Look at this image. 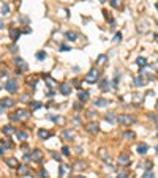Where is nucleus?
Returning a JSON list of instances; mask_svg holds the SVG:
<instances>
[{"label":"nucleus","mask_w":158,"mask_h":178,"mask_svg":"<svg viewBox=\"0 0 158 178\" xmlns=\"http://www.w3.org/2000/svg\"><path fill=\"white\" fill-rule=\"evenodd\" d=\"M93 104H95L96 107H105V106L109 104V101H107V99H103V98H98V99H95V101H93Z\"/></svg>","instance_id":"ddd939ff"},{"label":"nucleus","mask_w":158,"mask_h":178,"mask_svg":"<svg viewBox=\"0 0 158 178\" xmlns=\"http://www.w3.org/2000/svg\"><path fill=\"white\" fill-rule=\"evenodd\" d=\"M136 65L141 66V68H142V66H147V60L144 58V57H137V58H136Z\"/></svg>","instance_id":"4be33fe9"},{"label":"nucleus","mask_w":158,"mask_h":178,"mask_svg":"<svg viewBox=\"0 0 158 178\" xmlns=\"http://www.w3.org/2000/svg\"><path fill=\"white\" fill-rule=\"evenodd\" d=\"M8 11H10V8H8V5H6L5 2H2V16H5V14H8Z\"/></svg>","instance_id":"cd10ccee"},{"label":"nucleus","mask_w":158,"mask_h":178,"mask_svg":"<svg viewBox=\"0 0 158 178\" xmlns=\"http://www.w3.org/2000/svg\"><path fill=\"white\" fill-rule=\"evenodd\" d=\"M133 84H134L136 87H141V85H144V84H146V80L141 79V77H134V79H133Z\"/></svg>","instance_id":"b1692460"},{"label":"nucleus","mask_w":158,"mask_h":178,"mask_svg":"<svg viewBox=\"0 0 158 178\" xmlns=\"http://www.w3.org/2000/svg\"><path fill=\"white\" fill-rule=\"evenodd\" d=\"M29 158L32 161H35V162H40V161L43 159V152H41V150H33L32 154H30Z\"/></svg>","instance_id":"423d86ee"},{"label":"nucleus","mask_w":158,"mask_h":178,"mask_svg":"<svg viewBox=\"0 0 158 178\" xmlns=\"http://www.w3.org/2000/svg\"><path fill=\"white\" fill-rule=\"evenodd\" d=\"M136 30L139 33H147L150 30V24H149V21L147 19H141L139 22H137V25H136Z\"/></svg>","instance_id":"20e7f679"},{"label":"nucleus","mask_w":158,"mask_h":178,"mask_svg":"<svg viewBox=\"0 0 158 178\" xmlns=\"http://www.w3.org/2000/svg\"><path fill=\"white\" fill-rule=\"evenodd\" d=\"M14 101L13 99H2V113H5V109L6 107H11Z\"/></svg>","instance_id":"f8f14e48"},{"label":"nucleus","mask_w":158,"mask_h":178,"mask_svg":"<svg viewBox=\"0 0 158 178\" xmlns=\"http://www.w3.org/2000/svg\"><path fill=\"white\" fill-rule=\"evenodd\" d=\"M51 136H52V132H51V131H48V129H40L38 131V137H40V139H43V140L49 139Z\"/></svg>","instance_id":"9d476101"},{"label":"nucleus","mask_w":158,"mask_h":178,"mask_svg":"<svg viewBox=\"0 0 158 178\" xmlns=\"http://www.w3.org/2000/svg\"><path fill=\"white\" fill-rule=\"evenodd\" d=\"M62 153L65 154V156H66V154H70V150H68V147H63V148H62Z\"/></svg>","instance_id":"4c0bfd02"},{"label":"nucleus","mask_w":158,"mask_h":178,"mask_svg":"<svg viewBox=\"0 0 158 178\" xmlns=\"http://www.w3.org/2000/svg\"><path fill=\"white\" fill-rule=\"evenodd\" d=\"M157 10H158V3H157Z\"/></svg>","instance_id":"09e8293b"},{"label":"nucleus","mask_w":158,"mask_h":178,"mask_svg":"<svg viewBox=\"0 0 158 178\" xmlns=\"http://www.w3.org/2000/svg\"><path fill=\"white\" fill-rule=\"evenodd\" d=\"M60 51H63V52H65V51H70V49L66 48V46H60Z\"/></svg>","instance_id":"c03bdc74"},{"label":"nucleus","mask_w":158,"mask_h":178,"mask_svg":"<svg viewBox=\"0 0 158 178\" xmlns=\"http://www.w3.org/2000/svg\"><path fill=\"white\" fill-rule=\"evenodd\" d=\"M141 98H142L141 95H133V99H136V103H141V101H139Z\"/></svg>","instance_id":"a19ab883"},{"label":"nucleus","mask_w":158,"mask_h":178,"mask_svg":"<svg viewBox=\"0 0 158 178\" xmlns=\"http://www.w3.org/2000/svg\"><path fill=\"white\" fill-rule=\"evenodd\" d=\"M98 77H100V71L98 69H90L89 73H87V76L84 77V82H87V84H95L96 80H98Z\"/></svg>","instance_id":"7ed1b4c3"},{"label":"nucleus","mask_w":158,"mask_h":178,"mask_svg":"<svg viewBox=\"0 0 158 178\" xmlns=\"http://www.w3.org/2000/svg\"><path fill=\"white\" fill-rule=\"evenodd\" d=\"M51 120H54V122H59V123H63V118H60V117H55V115H51Z\"/></svg>","instance_id":"473e14b6"},{"label":"nucleus","mask_w":158,"mask_h":178,"mask_svg":"<svg viewBox=\"0 0 158 178\" xmlns=\"http://www.w3.org/2000/svg\"><path fill=\"white\" fill-rule=\"evenodd\" d=\"M106 60H107V57H106V55H100L98 58H96V63H98V65H105Z\"/></svg>","instance_id":"c85d7f7f"},{"label":"nucleus","mask_w":158,"mask_h":178,"mask_svg":"<svg viewBox=\"0 0 158 178\" xmlns=\"http://www.w3.org/2000/svg\"><path fill=\"white\" fill-rule=\"evenodd\" d=\"M76 178H85V177H76Z\"/></svg>","instance_id":"49530a36"},{"label":"nucleus","mask_w":158,"mask_h":178,"mask_svg":"<svg viewBox=\"0 0 158 178\" xmlns=\"http://www.w3.org/2000/svg\"><path fill=\"white\" fill-rule=\"evenodd\" d=\"M95 115H96V113L93 112V110H87V117H89V118H93Z\"/></svg>","instance_id":"c9c22d12"},{"label":"nucleus","mask_w":158,"mask_h":178,"mask_svg":"<svg viewBox=\"0 0 158 178\" xmlns=\"http://www.w3.org/2000/svg\"><path fill=\"white\" fill-rule=\"evenodd\" d=\"M3 88L8 90L10 93H16V90H18V84H16V80L10 79V80H6V82L3 84Z\"/></svg>","instance_id":"39448f33"},{"label":"nucleus","mask_w":158,"mask_h":178,"mask_svg":"<svg viewBox=\"0 0 158 178\" xmlns=\"http://www.w3.org/2000/svg\"><path fill=\"white\" fill-rule=\"evenodd\" d=\"M155 41L158 43V35H155Z\"/></svg>","instance_id":"a18cd8bd"},{"label":"nucleus","mask_w":158,"mask_h":178,"mask_svg":"<svg viewBox=\"0 0 158 178\" xmlns=\"http://www.w3.org/2000/svg\"><path fill=\"white\" fill-rule=\"evenodd\" d=\"M6 164H8L10 167H18L19 166V162H18L16 158H8V159H6Z\"/></svg>","instance_id":"aec40b11"},{"label":"nucleus","mask_w":158,"mask_h":178,"mask_svg":"<svg viewBox=\"0 0 158 178\" xmlns=\"http://www.w3.org/2000/svg\"><path fill=\"white\" fill-rule=\"evenodd\" d=\"M85 131L89 134H96L98 132V125H96V123H87V126H85Z\"/></svg>","instance_id":"6e6552de"},{"label":"nucleus","mask_w":158,"mask_h":178,"mask_svg":"<svg viewBox=\"0 0 158 178\" xmlns=\"http://www.w3.org/2000/svg\"><path fill=\"white\" fill-rule=\"evenodd\" d=\"M119 164H120V166H128V164H130V156H128V154H127V153L120 154V156H119Z\"/></svg>","instance_id":"1a4fd4ad"},{"label":"nucleus","mask_w":158,"mask_h":178,"mask_svg":"<svg viewBox=\"0 0 158 178\" xmlns=\"http://www.w3.org/2000/svg\"><path fill=\"white\" fill-rule=\"evenodd\" d=\"M62 137H63L65 140H71L73 137H75V134H73V131H68V129H66V131H63V132H62Z\"/></svg>","instance_id":"a211bd4d"},{"label":"nucleus","mask_w":158,"mask_h":178,"mask_svg":"<svg viewBox=\"0 0 158 178\" xmlns=\"http://www.w3.org/2000/svg\"><path fill=\"white\" fill-rule=\"evenodd\" d=\"M117 122H119L120 125H123V126H130V125H133V123L136 122V118H134L133 115H130V113H122V115L117 118Z\"/></svg>","instance_id":"f03ea898"},{"label":"nucleus","mask_w":158,"mask_h":178,"mask_svg":"<svg viewBox=\"0 0 158 178\" xmlns=\"http://www.w3.org/2000/svg\"><path fill=\"white\" fill-rule=\"evenodd\" d=\"M10 118H11L13 122H24V120L29 118V112L24 110V109H19V110H16V112L13 113Z\"/></svg>","instance_id":"f257e3e1"},{"label":"nucleus","mask_w":158,"mask_h":178,"mask_svg":"<svg viewBox=\"0 0 158 178\" xmlns=\"http://www.w3.org/2000/svg\"><path fill=\"white\" fill-rule=\"evenodd\" d=\"M147 150H149L147 143H139V145H137V153H139V154H146Z\"/></svg>","instance_id":"4468645a"},{"label":"nucleus","mask_w":158,"mask_h":178,"mask_svg":"<svg viewBox=\"0 0 158 178\" xmlns=\"http://www.w3.org/2000/svg\"><path fill=\"white\" fill-rule=\"evenodd\" d=\"M123 139H128V140L134 139V132L133 131H125V132H123Z\"/></svg>","instance_id":"393cba45"},{"label":"nucleus","mask_w":158,"mask_h":178,"mask_svg":"<svg viewBox=\"0 0 158 178\" xmlns=\"http://www.w3.org/2000/svg\"><path fill=\"white\" fill-rule=\"evenodd\" d=\"M40 175H41V178H48V172H46V170H41Z\"/></svg>","instance_id":"58836bf2"},{"label":"nucleus","mask_w":158,"mask_h":178,"mask_svg":"<svg viewBox=\"0 0 158 178\" xmlns=\"http://www.w3.org/2000/svg\"><path fill=\"white\" fill-rule=\"evenodd\" d=\"M16 137H18L21 142H24V140L27 139V132L25 131H18V132H16Z\"/></svg>","instance_id":"5701e85b"},{"label":"nucleus","mask_w":158,"mask_h":178,"mask_svg":"<svg viewBox=\"0 0 158 178\" xmlns=\"http://www.w3.org/2000/svg\"><path fill=\"white\" fill-rule=\"evenodd\" d=\"M157 110H158V101H157Z\"/></svg>","instance_id":"de8ad7c7"},{"label":"nucleus","mask_w":158,"mask_h":178,"mask_svg":"<svg viewBox=\"0 0 158 178\" xmlns=\"http://www.w3.org/2000/svg\"><path fill=\"white\" fill-rule=\"evenodd\" d=\"M111 5H112V6H119V2H117V0H111Z\"/></svg>","instance_id":"37998d69"},{"label":"nucleus","mask_w":158,"mask_h":178,"mask_svg":"<svg viewBox=\"0 0 158 178\" xmlns=\"http://www.w3.org/2000/svg\"><path fill=\"white\" fill-rule=\"evenodd\" d=\"M157 152H158V147H157Z\"/></svg>","instance_id":"8fccbe9b"},{"label":"nucleus","mask_w":158,"mask_h":178,"mask_svg":"<svg viewBox=\"0 0 158 178\" xmlns=\"http://www.w3.org/2000/svg\"><path fill=\"white\" fill-rule=\"evenodd\" d=\"M46 80H48L49 85H54V84H55V82H54V79H52V77H49V76H46Z\"/></svg>","instance_id":"e433bc0d"},{"label":"nucleus","mask_w":158,"mask_h":178,"mask_svg":"<svg viewBox=\"0 0 158 178\" xmlns=\"http://www.w3.org/2000/svg\"><path fill=\"white\" fill-rule=\"evenodd\" d=\"M79 99H81V101H87V99H89V93H87V92H79Z\"/></svg>","instance_id":"a878e982"},{"label":"nucleus","mask_w":158,"mask_h":178,"mask_svg":"<svg viewBox=\"0 0 158 178\" xmlns=\"http://www.w3.org/2000/svg\"><path fill=\"white\" fill-rule=\"evenodd\" d=\"M98 156L101 158V159H105V161H109V154H107V152L105 148H100L98 150Z\"/></svg>","instance_id":"6ab92c4d"},{"label":"nucleus","mask_w":158,"mask_h":178,"mask_svg":"<svg viewBox=\"0 0 158 178\" xmlns=\"http://www.w3.org/2000/svg\"><path fill=\"white\" fill-rule=\"evenodd\" d=\"M107 87H109V84H107V80H106V79H103L101 82H100V88H101L103 92H106V90H107Z\"/></svg>","instance_id":"bb28decb"},{"label":"nucleus","mask_w":158,"mask_h":178,"mask_svg":"<svg viewBox=\"0 0 158 178\" xmlns=\"http://www.w3.org/2000/svg\"><path fill=\"white\" fill-rule=\"evenodd\" d=\"M65 36L68 41H76V39H78V33H75V32H66Z\"/></svg>","instance_id":"dca6fc26"},{"label":"nucleus","mask_w":158,"mask_h":178,"mask_svg":"<svg viewBox=\"0 0 158 178\" xmlns=\"http://www.w3.org/2000/svg\"><path fill=\"white\" fill-rule=\"evenodd\" d=\"M65 170H66V167L62 164V166H60V177H62V178L65 177Z\"/></svg>","instance_id":"f704fd0d"},{"label":"nucleus","mask_w":158,"mask_h":178,"mask_svg":"<svg viewBox=\"0 0 158 178\" xmlns=\"http://www.w3.org/2000/svg\"><path fill=\"white\" fill-rule=\"evenodd\" d=\"M59 90H60V93H62V95H70V93H71V87H70L68 84H62Z\"/></svg>","instance_id":"9b49d317"},{"label":"nucleus","mask_w":158,"mask_h":178,"mask_svg":"<svg viewBox=\"0 0 158 178\" xmlns=\"http://www.w3.org/2000/svg\"><path fill=\"white\" fill-rule=\"evenodd\" d=\"M36 58H38V60H44L46 58V52H43V51L36 52Z\"/></svg>","instance_id":"c756f323"},{"label":"nucleus","mask_w":158,"mask_h":178,"mask_svg":"<svg viewBox=\"0 0 158 178\" xmlns=\"http://www.w3.org/2000/svg\"><path fill=\"white\" fill-rule=\"evenodd\" d=\"M119 39H122V33H117V35L114 36V41H119Z\"/></svg>","instance_id":"ea45409f"},{"label":"nucleus","mask_w":158,"mask_h":178,"mask_svg":"<svg viewBox=\"0 0 158 178\" xmlns=\"http://www.w3.org/2000/svg\"><path fill=\"white\" fill-rule=\"evenodd\" d=\"M19 35H21V32H19V30H16V29H11V30H10V36H11L13 41H16V39L19 38Z\"/></svg>","instance_id":"f3484780"},{"label":"nucleus","mask_w":158,"mask_h":178,"mask_svg":"<svg viewBox=\"0 0 158 178\" xmlns=\"http://www.w3.org/2000/svg\"><path fill=\"white\" fill-rule=\"evenodd\" d=\"M3 132H5V134H13L14 131H13L11 126H3Z\"/></svg>","instance_id":"7c9ffc66"},{"label":"nucleus","mask_w":158,"mask_h":178,"mask_svg":"<svg viewBox=\"0 0 158 178\" xmlns=\"http://www.w3.org/2000/svg\"><path fill=\"white\" fill-rule=\"evenodd\" d=\"M14 65L18 66L21 71H27V68H29V66H27V63L22 58H19V57H16V58H14Z\"/></svg>","instance_id":"0eeeda50"},{"label":"nucleus","mask_w":158,"mask_h":178,"mask_svg":"<svg viewBox=\"0 0 158 178\" xmlns=\"http://www.w3.org/2000/svg\"><path fill=\"white\" fill-rule=\"evenodd\" d=\"M142 178H153V173H152V170H147L146 173H144V177Z\"/></svg>","instance_id":"72a5a7b5"},{"label":"nucleus","mask_w":158,"mask_h":178,"mask_svg":"<svg viewBox=\"0 0 158 178\" xmlns=\"http://www.w3.org/2000/svg\"><path fill=\"white\" fill-rule=\"evenodd\" d=\"M18 173H19V177L29 175V167H27V166H19V169H18Z\"/></svg>","instance_id":"2eb2a0df"},{"label":"nucleus","mask_w":158,"mask_h":178,"mask_svg":"<svg viewBox=\"0 0 158 178\" xmlns=\"http://www.w3.org/2000/svg\"><path fill=\"white\" fill-rule=\"evenodd\" d=\"M40 107H41V103H35V104H33V109H40Z\"/></svg>","instance_id":"79ce46f5"},{"label":"nucleus","mask_w":158,"mask_h":178,"mask_svg":"<svg viewBox=\"0 0 158 178\" xmlns=\"http://www.w3.org/2000/svg\"><path fill=\"white\" fill-rule=\"evenodd\" d=\"M75 169H76V170H81V169H85V164H84V162H76V166H75Z\"/></svg>","instance_id":"2f4dec72"},{"label":"nucleus","mask_w":158,"mask_h":178,"mask_svg":"<svg viewBox=\"0 0 158 178\" xmlns=\"http://www.w3.org/2000/svg\"><path fill=\"white\" fill-rule=\"evenodd\" d=\"M117 118H119V117H116V113H114V112H109V113H106V120H107V122H111V123L117 122Z\"/></svg>","instance_id":"412c9836"}]
</instances>
